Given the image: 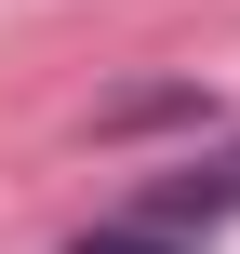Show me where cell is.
Returning <instances> with one entry per match:
<instances>
[{"instance_id": "6da1fadb", "label": "cell", "mask_w": 240, "mask_h": 254, "mask_svg": "<svg viewBox=\"0 0 240 254\" xmlns=\"http://www.w3.org/2000/svg\"><path fill=\"white\" fill-rule=\"evenodd\" d=\"M134 214H147V228H187V241H200V228H227V214H240V147L187 161V174H147V201H134Z\"/></svg>"}, {"instance_id": "7a4b0ae2", "label": "cell", "mask_w": 240, "mask_h": 254, "mask_svg": "<svg viewBox=\"0 0 240 254\" xmlns=\"http://www.w3.org/2000/svg\"><path fill=\"white\" fill-rule=\"evenodd\" d=\"M67 254H187V228H147V214H120V228H94V241H67Z\"/></svg>"}]
</instances>
